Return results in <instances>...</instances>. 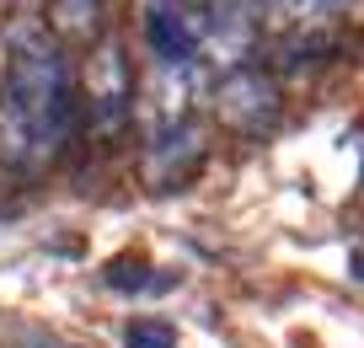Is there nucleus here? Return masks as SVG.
Masks as SVG:
<instances>
[{
  "instance_id": "f257e3e1",
  "label": "nucleus",
  "mask_w": 364,
  "mask_h": 348,
  "mask_svg": "<svg viewBox=\"0 0 364 348\" xmlns=\"http://www.w3.org/2000/svg\"><path fill=\"white\" fill-rule=\"evenodd\" d=\"M75 102H70V70L48 38H16L0 65V156L33 172L59 156Z\"/></svg>"
},
{
  "instance_id": "f03ea898",
  "label": "nucleus",
  "mask_w": 364,
  "mask_h": 348,
  "mask_svg": "<svg viewBox=\"0 0 364 348\" xmlns=\"http://www.w3.org/2000/svg\"><path fill=\"white\" fill-rule=\"evenodd\" d=\"M215 112L225 118L230 129H247V135H262V129L279 124L284 112V97H279V80L268 75L262 65H236V70H220L215 91H209Z\"/></svg>"
},
{
  "instance_id": "7ed1b4c3",
  "label": "nucleus",
  "mask_w": 364,
  "mask_h": 348,
  "mask_svg": "<svg viewBox=\"0 0 364 348\" xmlns=\"http://www.w3.org/2000/svg\"><path fill=\"white\" fill-rule=\"evenodd\" d=\"M86 107H91V124L102 135H113L134 112V75H129V59L113 38L86 59Z\"/></svg>"
},
{
  "instance_id": "20e7f679",
  "label": "nucleus",
  "mask_w": 364,
  "mask_h": 348,
  "mask_svg": "<svg viewBox=\"0 0 364 348\" xmlns=\"http://www.w3.org/2000/svg\"><path fill=\"white\" fill-rule=\"evenodd\" d=\"M204 161V135L193 129V118L188 124H177V129H166V135H150V161H145V172H150V182L156 188H177L188 172Z\"/></svg>"
},
{
  "instance_id": "39448f33",
  "label": "nucleus",
  "mask_w": 364,
  "mask_h": 348,
  "mask_svg": "<svg viewBox=\"0 0 364 348\" xmlns=\"http://www.w3.org/2000/svg\"><path fill=\"white\" fill-rule=\"evenodd\" d=\"M124 348H177V327L166 316H134L124 327Z\"/></svg>"
},
{
  "instance_id": "423d86ee",
  "label": "nucleus",
  "mask_w": 364,
  "mask_h": 348,
  "mask_svg": "<svg viewBox=\"0 0 364 348\" xmlns=\"http://www.w3.org/2000/svg\"><path fill=\"white\" fill-rule=\"evenodd\" d=\"M54 22L65 27V33H75V38H91L102 27V6H97V0H59Z\"/></svg>"
},
{
  "instance_id": "0eeeda50",
  "label": "nucleus",
  "mask_w": 364,
  "mask_h": 348,
  "mask_svg": "<svg viewBox=\"0 0 364 348\" xmlns=\"http://www.w3.org/2000/svg\"><path fill=\"white\" fill-rule=\"evenodd\" d=\"M107 290H156V279H150V263H139V258L107 263Z\"/></svg>"
},
{
  "instance_id": "6e6552de",
  "label": "nucleus",
  "mask_w": 364,
  "mask_h": 348,
  "mask_svg": "<svg viewBox=\"0 0 364 348\" xmlns=\"http://www.w3.org/2000/svg\"><path fill=\"white\" fill-rule=\"evenodd\" d=\"M348 273H353V279L364 284V252H348Z\"/></svg>"
},
{
  "instance_id": "1a4fd4ad",
  "label": "nucleus",
  "mask_w": 364,
  "mask_h": 348,
  "mask_svg": "<svg viewBox=\"0 0 364 348\" xmlns=\"http://www.w3.org/2000/svg\"><path fill=\"white\" fill-rule=\"evenodd\" d=\"M145 6H161V0H145Z\"/></svg>"
}]
</instances>
